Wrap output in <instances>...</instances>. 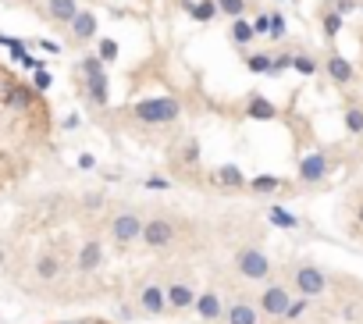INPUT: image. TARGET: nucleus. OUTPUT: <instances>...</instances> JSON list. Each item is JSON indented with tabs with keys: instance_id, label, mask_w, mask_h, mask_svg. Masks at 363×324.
<instances>
[{
	"instance_id": "4468645a",
	"label": "nucleus",
	"mask_w": 363,
	"mask_h": 324,
	"mask_svg": "<svg viewBox=\"0 0 363 324\" xmlns=\"http://www.w3.org/2000/svg\"><path fill=\"white\" fill-rule=\"evenodd\" d=\"M79 15V0H47L43 4V18L54 29H68V22Z\"/></svg>"
},
{
	"instance_id": "2eb2a0df",
	"label": "nucleus",
	"mask_w": 363,
	"mask_h": 324,
	"mask_svg": "<svg viewBox=\"0 0 363 324\" xmlns=\"http://www.w3.org/2000/svg\"><path fill=\"white\" fill-rule=\"evenodd\" d=\"M324 72H328V79L335 82V86H349V82H353V65L346 61L342 54H328Z\"/></svg>"
},
{
	"instance_id": "aec40b11",
	"label": "nucleus",
	"mask_w": 363,
	"mask_h": 324,
	"mask_svg": "<svg viewBox=\"0 0 363 324\" xmlns=\"http://www.w3.org/2000/svg\"><path fill=\"white\" fill-rule=\"evenodd\" d=\"M33 90L29 86H8V93H4V107L11 111H25V107H33Z\"/></svg>"
},
{
	"instance_id": "b1692460",
	"label": "nucleus",
	"mask_w": 363,
	"mask_h": 324,
	"mask_svg": "<svg viewBox=\"0 0 363 324\" xmlns=\"http://www.w3.org/2000/svg\"><path fill=\"white\" fill-rule=\"evenodd\" d=\"M292 68H296L299 75H307V79H314L321 65H317V57H310V54H296V57H292Z\"/></svg>"
},
{
	"instance_id": "f3484780",
	"label": "nucleus",
	"mask_w": 363,
	"mask_h": 324,
	"mask_svg": "<svg viewBox=\"0 0 363 324\" xmlns=\"http://www.w3.org/2000/svg\"><path fill=\"white\" fill-rule=\"evenodd\" d=\"M104 264V243H97V239H89L82 250H79V271H86V275H93L97 268Z\"/></svg>"
},
{
	"instance_id": "a211bd4d",
	"label": "nucleus",
	"mask_w": 363,
	"mask_h": 324,
	"mask_svg": "<svg viewBox=\"0 0 363 324\" xmlns=\"http://www.w3.org/2000/svg\"><path fill=\"white\" fill-rule=\"evenodd\" d=\"M36 278H40V282L60 278V257H57L54 250H43V253L36 257Z\"/></svg>"
},
{
	"instance_id": "412c9836",
	"label": "nucleus",
	"mask_w": 363,
	"mask_h": 324,
	"mask_svg": "<svg viewBox=\"0 0 363 324\" xmlns=\"http://www.w3.org/2000/svg\"><path fill=\"white\" fill-rule=\"evenodd\" d=\"M246 114H250V118H257V122H275V118H278V107L271 104L267 97H250Z\"/></svg>"
},
{
	"instance_id": "c85d7f7f",
	"label": "nucleus",
	"mask_w": 363,
	"mask_h": 324,
	"mask_svg": "<svg viewBox=\"0 0 363 324\" xmlns=\"http://www.w3.org/2000/svg\"><path fill=\"white\" fill-rule=\"evenodd\" d=\"M267 218H271V225H278V228H299V218H292L285 207H271Z\"/></svg>"
},
{
	"instance_id": "a878e982",
	"label": "nucleus",
	"mask_w": 363,
	"mask_h": 324,
	"mask_svg": "<svg viewBox=\"0 0 363 324\" xmlns=\"http://www.w3.org/2000/svg\"><path fill=\"white\" fill-rule=\"evenodd\" d=\"M246 186H250L253 193H275V189H282L285 182H282V179H275V175H260V179H250Z\"/></svg>"
},
{
	"instance_id": "c9c22d12",
	"label": "nucleus",
	"mask_w": 363,
	"mask_h": 324,
	"mask_svg": "<svg viewBox=\"0 0 363 324\" xmlns=\"http://www.w3.org/2000/svg\"><path fill=\"white\" fill-rule=\"evenodd\" d=\"M33 86H36V90H40V93H47V90H50V86H54V75H50L47 68H36V75H33Z\"/></svg>"
},
{
	"instance_id": "37998d69",
	"label": "nucleus",
	"mask_w": 363,
	"mask_h": 324,
	"mask_svg": "<svg viewBox=\"0 0 363 324\" xmlns=\"http://www.w3.org/2000/svg\"><path fill=\"white\" fill-rule=\"evenodd\" d=\"M79 168H86V171H89V168H97L93 154H82V157H79Z\"/></svg>"
},
{
	"instance_id": "6e6552de",
	"label": "nucleus",
	"mask_w": 363,
	"mask_h": 324,
	"mask_svg": "<svg viewBox=\"0 0 363 324\" xmlns=\"http://www.w3.org/2000/svg\"><path fill=\"white\" fill-rule=\"evenodd\" d=\"M289 300H292L289 285H282V282H267V285H264V292H260V300H257V307H260V314H264V317L282 321V317H285V310H289Z\"/></svg>"
},
{
	"instance_id": "7c9ffc66",
	"label": "nucleus",
	"mask_w": 363,
	"mask_h": 324,
	"mask_svg": "<svg viewBox=\"0 0 363 324\" xmlns=\"http://www.w3.org/2000/svg\"><path fill=\"white\" fill-rule=\"evenodd\" d=\"M97 50H100L97 57H100L104 65H114V61H118V50H121V47H118V40H100V47H97Z\"/></svg>"
},
{
	"instance_id": "f03ea898",
	"label": "nucleus",
	"mask_w": 363,
	"mask_h": 324,
	"mask_svg": "<svg viewBox=\"0 0 363 324\" xmlns=\"http://www.w3.org/2000/svg\"><path fill=\"white\" fill-rule=\"evenodd\" d=\"M178 114H182V104L175 97H150L132 107V118L143 125H171L178 122Z\"/></svg>"
},
{
	"instance_id": "5701e85b",
	"label": "nucleus",
	"mask_w": 363,
	"mask_h": 324,
	"mask_svg": "<svg viewBox=\"0 0 363 324\" xmlns=\"http://www.w3.org/2000/svg\"><path fill=\"white\" fill-rule=\"evenodd\" d=\"M342 15L339 11H331V8H324V15H321V29H324V40L331 43V40H335L339 33H342Z\"/></svg>"
},
{
	"instance_id": "f704fd0d",
	"label": "nucleus",
	"mask_w": 363,
	"mask_h": 324,
	"mask_svg": "<svg viewBox=\"0 0 363 324\" xmlns=\"http://www.w3.org/2000/svg\"><path fill=\"white\" fill-rule=\"evenodd\" d=\"M182 161H186V164L200 161V139H186V146H182Z\"/></svg>"
},
{
	"instance_id": "7ed1b4c3",
	"label": "nucleus",
	"mask_w": 363,
	"mask_h": 324,
	"mask_svg": "<svg viewBox=\"0 0 363 324\" xmlns=\"http://www.w3.org/2000/svg\"><path fill=\"white\" fill-rule=\"evenodd\" d=\"M143 235V214L132 211V207H121L107 218V239L114 246H132Z\"/></svg>"
},
{
	"instance_id": "bb28decb",
	"label": "nucleus",
	"mask_w": 363,
	"mask_h": 324,
	"mask_svg": "<svg viewBox=\"0 0 363 324\" xmlns=\"http://www.w3.org/2000/svg\"><path fill=\"white\" fill-rule=\"evenodd\" d=\"M218 11L228 15V18H242L250 11V0H218Z\"/></svg>"
},
{
	"instance_id": "cd10ccee",
	"label": "nucleus",
	"mask_w": 363,
	"mask_h": 324,
	"mask_svg": "<svg viewBox=\"0 0 363 324\" xmlns=\"http://www.w3.org/2000/svg\"><path fill=\"white\" fill-rule=\"evenodd\" d=\"M342 122H346V129H349L353 136H363V107H346Z\"/></svg>"
},
{
	"instance_id": "f257e3e1",
	"label": "nucleus",
	"mask_w": 363,
	"mask_h": 324,
	"mask_svg": "<svg viewBox=\"0 0 363 324\" xmlns=\"http://www.w3.org/2000/svg\"><path fill=\"white\" fill-rule=\"evenodd\" d=\"M82 79H86V104L89 107H107L111 97V82H107V65L100 61L97 54H86L82 65H79Z\"/></svg>"
},
{
	"instance_id": "a19ab883",
	"label": "nucleus",
	"mask_w": 363,
	"mask_h": 324,
	"mask_svg": "<svg viewBox=\"0 0 363 324\" xmlns=\"http://www.w3.org/2000/svg\"><path fill=\"white\" fill-rule=\"evenodd\" d=\"M36 47H43L47 54H60V47H57L54 40H36Z\"/></svg>"
},
{
	"instance_id": "e433bc0d",
	"label": "nucleus",
	"mask_w": 363,
	"mask_h": 324,
	"mask_svg": "<svg viewBox=\"0 0 363 324\" xmlns=\"http://www.w3.org/2000/svg\"><path fill=\"white\" fill-rule=\"evenodd\" d=\"M253 33H257V36H267V33H271V15H257V18H253Z\"/></svg>"
},
{
	"instance_id": "0eeeda50",
	"label": "nucleus",
	"mask_w": 363,
	"mask_h": 324,
	"mask_svg": "<svg viewBox=\"0 0 363 324\" xmlns=\"http://www.w3.org/2000/svg\"><path fill=\"white\" fill-rule=\"evenodd\" d=\"M136 307H139V314H146V317H164V314H168L164 285L154 282V278L139 282V289H136Z\"/></svg>"
},
{
	"instance_id": "8fccbe9b",
	"label": "nucleus",
	"mask_w": 363,
	"mask_h": 324,
	"mask_svg": "<svg viewBox=\"0 0 363 324\" xmlns=\"http://www.w3.org/2000/svg\"><path fill=\"white\" fill-rule=\"evenodd\" d=\"M150 4H154V0H150Z\"/></svg>"
},
{
	"instance_id": "c03bdc74",
	"label": "nucleus",
	"mask_w": 363,
	"mask_h": 324,
	"mask_svg": "<svg viewBox=\"0 0 363 324\" xmlns=\"http://www.w3.org/2000/svg\"><path fill=\"white\" fill-rule=\"evenodd\" d=\"M356 221H360V228H363V203H360V207H356Z\"/></svg>"
},
{
	"instance_id": "c756f323",
	"label": "nucleus",
	"mask_w": 363,
	"mask_h": 324,
	"mask_svg": "<svg viewBox=\"0 0 363 324\" xmlns=\"http://www.w3.org/2000/svg\"><path fill=\"white\" fill-rule=\"evenodd\" d=\"M246 68L257 72V75L271 72V54H267V50H260V54H246Z\"/></svg>"
},
{
	"instance_id": "ddd939ff",
	"label": "nucleus",
	"mask_w": 363,
	"mask_h": 324,
	"mask_svg": "<svg viewBox=\"0 0 363 324\" xmlns=\"http://www.w3.org/2000/svg\"><path fill=\"white\" fill-rule=\"evenodd\" d=\"M324 179H328V157L321 150H314L299 161V182L302 186H321Z\"/></svg>"
},
{
	"instance_id": "72a5a7b5",
	"label": "nucleus",
	"mask_w": 363,
	"mask_h": 324,
	"mask_svg": "<svg viewBox=\"0 0 363 324\" xmlns=\"http://www.w3.org/2000/svg\"><path fill=\"white\" fill-rule=\"evenodd\" d=\"M328 8H331V11H339V15L346 18V15L360 11V0H328Z\"/></svg>"
},
{
	"instance_id": "a18cd8bd",
	"label": "nucleus",
	"mask_w": 363,
	"mask_h": 324,
	"mask_svg": "<svg viewBox=\"0 0 363 324\" xmlns=\"http://www.w3.org/2000/svg\"><path fill=\"white\" fill-rule=\"evenodd\" d=\"M0 268H4V250H0Z\"/></svg>"
},
{
	"instance_id": "39448f33",
	"label": "nucleus",
	"mask_w": 363,
	"mask_h": 324,
	"mask_svg": "<svg viewBox=\"0 0 363 324\" xmlns=\"http://www.w3.org/2000/svg\"><path fill=\"white\" fill-rule=\"evenodd\" d=\"M292 289L299 292V296H324L328 292V275L317 268V264H296L292 271Z\"/></svg>"
},
{
	"instance_id": "423d86ee",
	"label": "nucleus",
	"mask_w": 363,
	"mask_h": 324,
	"mask_svg": "<svg viewBox=\"0 0 363 324\" xmlns=\"http://www.w3.org/2000/svg\"><path fill=\"white\" fill-rule=\"evenodd\" d=\"M175 235H178L175 221L164 218V214H157V218L143 221V235H139V239H143L146 250H168V246L175 243Z\"/></svg>"
},
{
	"instance_id": "9d476101",
	"label": "nucleus",
	"mask_w": 363,
	"mask_h": 324,
	"mask_svg": "<svg viewBox=\"0 0 363 324\" xmlns=\"http://www.w3.org/2000/svg\"><path fill=\"white\" fill-rule=\"evenodd\" d=\"M193 314L207 324H214L225 317V300H221V292L214 289H207V292H196V303H193Z\"/></svg>"
},
{
	"instance_id": "ea45409f",
	"label": "nucleus",
	"mask_w": 363,
	"mask_h": 324,
	"mask_svg": "<svg viewBox=\"0 0 363 324\" xmlns=\"http://www.w3.org/2000/svg\"><path fill=\"white\" fill-rule=\"evenodd\" d=\"M143 186H146V189H168L171 182H168V179H146Z\"/></svg>"
},
{
	"instance_id": "473e14b6",
	"label": "nucleus",
	"mask_w": 363,
	"mask_h": 324,
	"mask_svg": "<svg viewBox=\"0 0 363 324\" xmlns=\"http://www.w3.org/2000/svg\"><path fill=\"white\" fill-rule=\"evenodd\" d=\"M292 57H296V54H285V50L275 54V57H271V72H267V75H282L285 68H292Z\"/></svg>"
},
{
	"instance_id": "58836bf2",
	"label": "nucleus",
	"mask_w": 363,
	"mask_h": 324,
	"mask_svg": "<svg viewBox=\"0 0 363 324\" xmlns=\"http://www.w3.org/2000/svg\"><path fill=\"white\" fill-rule=\"evenodd\" d=\"M118 317H121V321H132V317H139V310H132V303H121Z\"/></svg>"
},
{
	"instance_id": "4c0bfd02",
	"label": "nucleus",
	"mask_w": 363,
	"mask_h": 324,
	"mask_svg": "<svg viewBox=\"0 0 363 324\" xmlns=\"http://www.w3.org/2000/svg\"><path fill=\"white\" fill-rule=\"evenodd\" d=\"M86 207H89V211L104 207V196H100V193H89V196H86Z\"/></svg>"
},
{
	"instance_id": "393cba45",
	"label": "nucleus",
	"mask_w": 363,
	"mask_h": 324,
	"mask_svg": "<svg viewBox=\"0 0 363 324\" xmlns=\"http://www.w3.org/2000/svg\"><path fill=\"white\" fill-rule=\"evenodd\" d=\"M307 310H310V296H292L282 321H299V317H307Z\"/></svg>"
},
{
	"instance_id": "20e7f679",
	"label": "nucleus",
	"mask_w": 363,
	"mask_h": 324,
	"mask_svg": "<svg viewBox=\"0 0 363 324\" xmlns=\"http://www.w3.org/2000/svg\"><path fill=\"white\" fill-rule=\"evenodd\" d=\"M235 271H239V278H246V282H267L271 278V260L257 246H242L235 253Z\"/></svg>"
},
{
	"instance_id": "f8f14e48",
	"label": "nucleus",
	"mask_w": 363,
	"mask_h": 324,
	"mask_svg": "<svg viewBox=\"0 0 363 324\" xmlns=\"http://www.w3.org/2000/svg\"><path fill=\"white\" fill-rule=\"evenodd\" d=\"M97 33H100V22H97V15L79 8V15L68 22V36H72L79 47H86L89 40H97Z\"/></svg>"
},
{
	"instance_id": "49530a36",
	"label": "nucleus",
	"mask_w": 363,
	"mask_h": 324,
	"mask_svg": "<svg viewBox=\"0 0 363 324\" xmlns=\"http://www.w3.org/2000/svg\"><path fill=\"white\" fill-rule=\"evenodd\" d=\"M65 324H86V321H65Z\"/></svg>"
},
{
	"instance_id": "2f4dec72",
	"label": "nucleus",
	"mask_w": 363,
	"mask_h": 324,
	"mask_svg": "<svg viewBox=\"0 0 363 324\" xmlns=\"http://www.w3.org/2000/svg\"><path fill=\"white\" fill-rule=\"evenodd\" d=\"M285 33H289V25H285V15L282 11H271V40H285Z\"/></svg>"
},
{
	"instance_id": "79ce46f5",
	"label": "nucleus",
	"mask_w": 363,
	"mask_h": 324,
	"mask_svg": "<svg viewBox=\"0 0 363 324\" xmlns=\"http://www.w3.org/2000/svg\"><path fill=\"white\" fill-rule=\"evenodd\" d=\"M60 129H79V114H68V118H60Z\"/></svg>"
},
{
	"instance_id": "dca6fc26",
	"label": "nucleus",
	"mask_w": 363,
	"mask_h": 324,
	"mask_svg": "<svg viewBox=\"0 0 363 324\" xmlns=\"http://www.w3.org/2000/svg\"><path fill=\"white\" fill-rule=\"evenodd\" d=\"M228 40L235 43V47H250L253 40H257V33H253V22L242 15V18H228Z\"/></svg>"
},
{
	"instance_id": "4be33fe9",
	"label": "nucleus",
	"mask_w": 363,
	"mask_h": 324,
	"mask_svg": "<svg viewBox=\"0 0 363 324\" xmlns=\"http://www.w3.org/2000/svg\"><path fill=\"white\" fill-rule=\"evenodd\" d=\"M214 182H221V186H228V189H242V186H246V179H242V171H239L235 164L218 168V171H214Z\"/></svg>"
},
{
	"instance_id": "9b49d317",
	"label": "nucleus",
	"mask_w": 363,
	"mask_h": 324,
	"mask_svg": "<svg viewBox=\"0 0 363 324\" xmlns=\"http://www.w3.org/2000/svg\"><path fill=\"white\" fill-rule=\"evenodd\" d=\"M225 324H260V307L246 296H239L232 303H225Z\"/></svg>"
},
{
	"instance_id": "1a4fd4ad",
	"label": "nucleus",
	"mask_w": 363,
	"mask_h": 324,
	"mask_svg": "<svg viewBox=\"0 0 363 324\" xmlns=\"http://www.w3.org/2000/svg\"><path fill=\"white\" fill-rule=\"evenodd\" d=\"M164 296H168V310L171 314H189L196 303V289L189 278H168L164 282Z\"/></svg>"
},
{
	"instance_id": "de8ad7c7",
	"label": "nucleus",
	"mask_w": 363,
	"mask_h": 324,
	"mask_svg": "<svg viewBox=\"0 0 363 324\" xmlns=\"http://www.w3.org/2000/svg\"><path fill=\"white\" fill-rule=\"evenodd\" d=\"M360 11H363V0H360Z\"/></svg>"
},
{
	"instance_id": "09e8293b",
	"label": "nucleus",
	"mask_w": 363,
	"mask_h": 324,
	"mask_svg": "<svg viewBox=\"0 0 363 324\" xmlns=\"http://www.w3.org/2000/svg\"><path fill=\"white\" fill-rule=\"evenodd\" d=\"M278 4H285V0H278Z\"/></svg>"
},
{
	"instance_id": "6ab92c4d",
	"label": "nucleus",
	"mask_w": 363,
	"mask_h": 324,
	"mask_svg": "<svg viewBox=\"0 0 363 324\" xmlns=\"http://www.w3.org/2000/svg\"><path fill=\"white\" fill-rule=\"evenodd\" d=\"M182 8H186L196 22H203V25L214 22V18L221 15V11H218V0H200V4H193V0H182Z\"/></svg>"
}]
</instances>
